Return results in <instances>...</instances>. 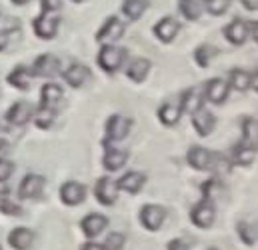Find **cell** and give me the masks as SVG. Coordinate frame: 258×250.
<instances>
[{"label": "cell", "mask_w": 258, "mask_h": 250, "mask_svg": "<svg viewBox=\"0 0 258 250\" xmlns=\"http://www.w3.org/2000/svg\"><path fill=\"white\" fill-rule=\"evenodd\" d=\"M186 160L188 164L192 166L194 170H200V172H206V170H216L220 164H224L222 156L204 148V146H190L188 154H186Z\"/></svg>", "instance_id": "1"}, {"label": "cell", "mask_w": 258, "mask_h": 250, "mask_svg": "<svg viewBox=\"0 0 258 250\" xmlns=\"http://www.w3.org/2000/svg\"><path fill=\"white\" fill-rule=\"evenodd\" d=\"M126 60V50L116 46V44H102L100 52H98V66L108 72V74H114L122 64Z\"/></svg>", "instance_id": "2"}, {"label": "cell", "mask_w": 258, "mask_h": 250, "mask_svg": "<svg viewBox=\"0 0 258 250\" xmlns=\"http://www.w3.org/2000/svg\"><path fill=\"white\" fill-rule=\"evenodd\" d=\"M58 26H60V18L52 12H42L40 16L34 18L32 22V28H34V34L42 40H52L58 32Z\"/></svg>", "instance_id": "3"}, {"label": "cell", "mask_w": 258, "mask_h": 250, "mask_svg": "<svg viewBox=\"0 0 258 250\" xmlns=\"http://www.w3.org/2000/svg\"><path fill=\"white\" fill-rule=\"evenodd\" d=\"M124 30H126L124 22L118 16H110V18L104 20L100 30L96 32V40L100 44H112V42H116V40H120L124 36Z\"/></svg>", "instance_id": "4"}, {"label": "cell", "mask_w": 258, "mask_h": 250, "mask_svg": "<svg viewBox=\"0 0 258 250\" xmlns=\"http://www.w3.org/2000/svg\"><path fill=\"white\" fill-rule=\"evenodd\" d=\"M130 118H124L120 114H112L108 120H106V140L104 144H110V142H120L126 138V134L130 132Z\"/></svg>", "instance_id": "5"}, {"label": "cell", "mask_w": 258, "mask_h": 250, "mask_svg": "<svg viewBox=\"0 0 258 250\" xmlns=\"http://www.w3.org/2000/svg\"><path fill=\"white\" fill-rule=\"evenodd\" d=\"M164 218H166L164 206L146 204V206H142V210H140V224H142L146 230H150V232L158 230V228L164 224Z\"/></svg>", "instance_id": "6"}, {"label": "cell", "mask_w": 258, "mask_h": 250, "mask_svg": "<svg viewBox=\"0 0 258 250\" xmlns=\"http://www.w3.org/2000/svg\"><path fill=\"white\" fill-rule=\"evenodd\" d=\"M222 34H224V38H226L230 44L240 46V44H244L246 38L250 36V22H246V20H242V18H234L230 24L224 26Z\"/></svg>", "instance_id": "7"}, {"label": "cell", "mask_w": 258, "mask_h": 250, "mask_svg": "<svg viewBox=\"0 0 258 250\" xmlns=\"http://www.w3.org/2000/svg\"><path fill=\"white\" fill-rule=\"evenodd\" d=\"M44 184H46L44 176H40V174H26L22 178L20 186H18V196L24 198V200H36V198L42 196Z\"/></svg>", "instance_id": "8"}, {"label": "cell", "mask_w": 258, "mask_h": 250, "mask_svg": "<svg viewBox=\"0 0 258 250\" xmlns=\"http://www.w3.org/2000/svg\"><path fill=\"white\" fill-rule=\"evenodd\" d=\"M60 58H56L54 54H40L34 64H32V76H40V78H52L60 72Z\"/></svg>", "instance_id": "9"}, {"label": "cell", "mask_w": 258, "mask_h": 250, "mask_svg": "<svg viewBox=\"0 0 258 250\" xmlns=\"http://www.w3.org/2000/svg\"><path fill=\"white\" fill-rule=\"evenodd\" d=\"M214 204L206 198L202 202H198L190 212V222H192L196 228H210L212 222H214Z\"/></svg>", "instance_id": "10"}, {"label": "cell", "mask_w": 258, "mask_h": 250, "mask_svg": "<svg viewBox=\"0 0 258 250\" xmlns=\"http://www.w3.org/2000/svg\"><path fill=\"white\" fill-rule=\"evenodd\" d=\"M228 92H230V86H228L226 80H222V78H210L206 82V86H204L202 96L208 102H212V104H222L228 98Z\"/></svg>", "instance_id": "11"}, {"label": "cell", "mask_w": 258, "mask_h": 250, "mask_svg": "<svg viewBox=\"0 0 258 250\" xmlns=\"http://www.w3.org/2000/svg\"><path fill=\"white\" fill-rule=\"evenodd\" d=\"M178 30H180V24H178V20L172 18V16L160 18V20L154 24V28H152L154 36H156L160 42H164V44H170V42L176 38Z\"/></svg>", "instance_id": "12"}, {"label": "cell", "mask_w": 258, "mask_h": 250, "mask_svg": "<svg viewBox=\"0 0 258 250\" xmlns=\"http://www.w3.org/2000/svg\"><path fill=\"white\" fill-rule=\"evenodd\" d=\"M118 188L116 184L108 178V176H102V178H98L96 180V184H94V196H96V200L100 202V204H104V206H112L114 202H116V198H118Z\"/></svg>", "instance_id": "13"}, {"label": "cell", "mask_w": 258, "mask_h": 250, "mask_svg": "<svg viewBox=\"0 0 258 250\" xmlns=\"http://www.w3.org/2000/svg\"><path fill=\"white\" fill-rule=\"evenodd\" d=\"M60 100H62V88H60L58 84L46 82V84L40 88V108H42V110H52V112H56Z\"/></svg>", "instance_id": "14"}, {"label": "cell", "mask_w": 258, "mask_h": 250, "mask_svg": "<svg viewBox=\"0 0 258 250\" xmlns=\"http://www.w3.org/2000/svg\"><path fill=\"white\" fill-rule=\"evenodd\" d=\"M34 116V110H32V104L28 102H14L8 112H6V122L12 126H24L26 122H30V118Z\"/></svg>", "instance_id": "15"}, {"label": "cell", "mask_w": 258, "mask_h": 250, "mask_svg": "<svg viewBox=\"0 0 258 250\" xmlns=\"http://www.w3.org/2000/svg\"><path fill=\"white\" fill-rule=\"evenodd\" d=\"M60 200L64 202L66 206H78V204H82L84 202V198H86V186L84 184H80V182H74V180H70V182H64L62 186H60Z\"/></svg>", "instance_id": "16"}, {"label": "cell", "mask_w": 258, "mask_h": 250, "mask_svg": "<svg viewBox=\"0 0 258 250\" xmlns=\"http://www.w3.org/2000/svg\"><path fill=\"white\" fill-rule=\"evenodd\" d=\"M106 226H108V218L98 212H90L80 220V228H82L84 236H88V238H96Z\"/></svg>", "instance_id": "17"}, {"label": "cell", "mask_w": 258, "mask_h": 250, "mask_svg": "<svg viewBox=\"0 0 258 250\" xmlns=\"http://www.w3.org/2000/svg\"><path fill=\"white\" fill-rule=\"evenodd\" d=\"M64 80L72 86V88H82L88 80H90V68L84 66V64H70L62 72Z\"/></svg>", "instance_id": "18"}, {"label": "cell", "mask_w": 258, "mask_h": 250, "mask_svg": "<svg viewBox=\"0 0 258 250\" xmlns=\"http://www.w3.org/2000/svg\"><path fill=\"white\" fill-rule=\"evenodd\" d=\"M144 182H146V176H144L142 172H138V170H130V172H126V174H122L114 184H116L118 190H122V192L136 194V192L142 190Z\"/></svg>", "instance_id": "19"}, {"label": "cell", "mask_w": 258, "mask_h": 250, "mask_svg": "<svg viewBox=\"0 0 258 250\" xmlns=\"http://www.w3.org/2000/svg\"><path fill=\"white\" fill-rule=\"evenodd\" d=\"M256 158V144L254 142H246V140H240L234 150H232V160L234 164H240V166H250Z\"/></svg>", "instance_id": "20"}, {"label": "cell", "mask_w": 258, "mask_h": 250, "mask_svg": "<svg viewBox=\"0 0 258 250\" xmlns=\"http://www.w3.org/2000/svg\"><path fill=\"white\" fill-rule=\"evenodd\" d=\"M192 126L200 136H208V134H212V130L216 126V118L206 108H198L196 112H192Z\"/></svg>", "instance_id": "21"}, {"label": "cell", "mask_w": 258, "mask_h": 250, "mask_svg": "<svg viewBox=\"0 0 258 250\" xmlns=\"http://www.w3.org/2000/svg\"><path fill=\"white\" fill-rule=\"evenodd\" d=\"M34 242V232L30 228L18 226L8 234V244L14 250H28Z\"/></svg>", "instance_id": "22"}, {"label": "cell", "mask_w": 258, "mask_h": 250, "mask_svg": "<svg viewBox=\"0 0 258 250\" xmlns=\"http://www.w3.org/2000/svg\"><path fill=\"white\" fill-rule=\"evenodd\" d=\"M256 86V76H252V72L242 70V68H232L230 70V78H228V86H232L234 90H248L250 86Z\"/></svg>", "instance_id": "23"}, {"label": "cell", "mask_w": 258, "mask_h": 250, "mask_svg": "<svg viewBox=\"0 0 258 250\" xmlns=\"http://www.w3.org/2000/svg\"><path fill=\"white\" fill-rule=\"evenodd\" d=\"M30 82H32V70L28 66H24V64H18L8 74V84L14 86L16 90H28Z\"/></svg>", "instance_id": "24"}, {"label": "cell", "mask_w": 258, "mask_h": 250, "mask_svg": "<svg viewBox=\"0 0 258 250\" xmlns=\"http://www.w3.org/2000/svg\"><path fill=\"white\" fill-rule=\"evenodd\" d=\"M182 116V108H180V102H164L160 108H158V118L164 126H174L178 124Z\"/></svg>", "instance_id": "25"}, {"label": "cell", "mask_w": 258, "mask_h": 250, "mask_svg": "<svg viewBox=\"0 0 258 250\" xmlns=\"http://www.w3.org/2000/svg\"><path fill=\"white\" fill-rule=\"evenodd\" d=\"M126 162H128V154H126L124 150H118V148L106 150V154H104V158H102V166H104L106 170H110V172L120 170Z\"/></svg>", "instance_id": "26"}, {"label": "cell", "mask_w": 258, "mask_h": 250, "mask_svg": "<svg viewBox=\"0 0 258 250\" xmlns=\"http://www.w3.org/2000/svg\"><path fill=\"white\" fill-rule=\"evenodd\" d=\"M202 100H204V96H202L200 90H196V88L184 90L182 96H180V108H182V112L192 114L198 108H202Z\"/></svg>", "instance_id": "27"}, {"label": "cell", "mask_w": 258, "mask_h": 250, "mask_svg": "<svg viewBox=\"0 0 258 250\" xmlns=\"http://www.w3.org/2000/svg\"><path fill=\"white\" fill-rule=\"evenodd\" d=\"M148 6H150L148 0H122V14L130 22H136L148 10Z\"/></svg>", "instance_id": "28"}, {"label": "cell", "mask_w": 258, "mask_h": 250, "mask_svg": "<svg viewBox=\"0 0 258 250\" xmlns=\"http://www.w3.org/2000/svg\"><path fill=\"white\" fill-rule=\"evenodd\" d=\"M148 70H150V60L148 58H134L126 68V76L132 82L138 84L148 76Z\"/></svg>", "instance_id": "29"}, {"label": "cell", "mask_w": 258, "mask_h": 250, "mask_svg": "<svg viewBox=\"0 0 258 250\" xmlns=\"http://www.w3.org/2000/svg\"><path fill=\"white\" fill-rule=\"evenodd\" d=\"M178 10H180V14L186 18V20H198L200 18V14H202V2L200 0H178Z\"/></svg>", "instance_id": "30"}, {"label": "cell", "mask_w": 258, "mask_h": 250, "mask_svg": "<svg viewBox=\"0 0 258 250\" xmlns=\"http://www.w3.org/2000/svg\"><path fill=\"white\" fill-rule=\"evenodd\" d=\"M218 54V50L212 46V44H200L196 50H194V60L196 64L200 66V68H206V66H210L212 62V58Z\"/></svg>", "instance_id": "31"}, {"label": "cell", "mask_w": 258, "mask_h": 250, "mask_svg": "<svg viewBox=\"0 0 258 250\" xmlns=\"http://www.w3.org/2000/svg\"><path fill=\"white\" fill-rule=\"evenodd\" d=\"M236 230H238V236L244 240V244H248V246L256 244V224H252V222H238Z\"/></svg>", "instance_id": "32"}, {"label": "cell", "mask_w": 258, "mask_h": 250, "mask_svg": "<svg viewBox=\"0 0 258 250\" xmlns=\"http://www.w3.org/2000/svg\"><path fill=\"white\" fill-rule=\"evenodd\" d=\"M230 6V0H202V8H206L212 16H222Z\"/></svg>", "instance_id": "33"}, {"label": "cell", "mask_w": 258, "mask_h": 250, "mask_svg": "<svg viewBox=\"0 0 258 250\" xmlns=\"http://www.w3.org/2000/svg\"><path fill=\"white\" fill-rule=\"evenodd\" d=\"M124 242H126V236H124L122 232H110V234L104 238L102 248L104 250H122Z\"/></svg>", "instance_id": "34"}, {"label": "cell", "mask_w": 258, "mask_h": 250, "mask_svg": "<svg viewBox=\"0 0 258 250\" xmlns=\"http://www.w3.org/2000/svg\"><path fill=\"white\" fill-rule=\"evenodd\" d=\"M242 140L256 144V118H244V122H242Z\"/></svg>", "instance_id": "35"}, {"label": "cell", "mask_w": 258, "mask_h": 250, "mask_svg": "<svg viewBox=\"0 0 258 250\" xmlns=\"http://www.w3.org/2000/svg\"><path fill=\"white\" fill-rule=\"evenodd\" d=\"M0 212H4L8 216H20L22 214V208L16 202H12L8 196H0Z\"/></svg>", "instance_id": "36"}, {"label": "cell", "mask_w": 258, "mask_h": 250, "mask_svg": "<svg viewBox=\"0 0 258 250\" xmlns=\"http://www.w3.org/2000/svg\"><path fill=\"white\" fill-rule=\"evenodd\" d=\"M54 114L56 112H52V110H38V114H36V126L38 128H42V130H46V128H50L52 126V122H54Z\"/></svg>", "instance_id": "37"}, {"label": "cell", "mask_w": 258, "mask_h": 250, "mask_svg": "<svg viewBox=\"0 0 258 250\" xmlns=\"http://www.w3.org/2000/svg\"><path fill=\"white\" fill-rule=\"evenodd\" d=\"M14 172V164L8 158H0V182H6Z\"/></svg>", "instance_id": "38"}, {"label": "cell", "mask_w": 258, "mask_h": 250, "mask_svg": "<svg viewBox=\"0 0 258 250\" xmlns=\"http://www.w3.org/2000/svg\"><path fill=\"white\" fill-rule=\"evenodd\" d=\"M40 6H42V12L56 14L62 8V0H40Z\"/></svg>", "instance_id": "39"}, {"label": "cell", "mask_w": 258, "mask_h": 250, "mask_svg": "<svg viewBox=\"0 0 258 250\" xmlns=\"http://www.w3.org/2000/svg\"><path fill=\"white\" fill-rule=\"evenodd\" d=\"M168 250H190V240L188 238H174L168 242Z\"/></svg>", "instance_id": "40"}, {"label": "cell", "mask_w": 258, "mask_h": 250, "mask_svg": "<svg viewBox=\"0 0 258 250\" xmlns=\"http://www.w3.org/2000/svg\"><path fill=\"white\" fill-rule=\"evenodd\" d=\"M12 34H14V30H0V52L6 50V48L10 46V42H12Z\"/></svg>", "instance_id": "41"}, {"label": "cell", "mask_w": 258, "mask_h": 250, "mask_svg": "<svg viewBox=\"0 0 258 250\" xmlns=\"http://www.w3.org/2000/svg\"><path fill=\"white\" fill-rule=\"evenodd\" d=\"M8 142H10V136H8L6 128H2V126H0V150H4V148L8 146Z\"/></svg>", "instance_id": "42"}, {"label": "cell", "mask_w": 258, "mask_h": 250, "mask_svg": "<svg viewBox=\"0 0 258 250\" xmlns=\"http://www.w3.org/2000/svg\"><path fill=\"white\" fill-rule=\"evenodd\" d=\"M240 2H242V6H244L246 10H250V12H256L258 0H240Z\"/></svg>", "instance_id": "43"}, {"label": "cell", "mask_w": 258, "mask_h": 250, "mask_svg": "<svg viewBox=\"0 0 258 250\" xmlns=\"http://www.w3.org/2000/svg\"><path fill=\"white\" fill-rule=\"evenodd\" d=\"M80 250H104L100 244H94V242H84L82 246H80Z\"/></svg>", "instance_id": "44"}, {"label": "cell", "mask_w": 258, "mask_h": 250, "mask_svg": "<svg viewBox=\"0 0 258 250\" xmlns=\"http://www.w3.org/2000/svg\"><path fill=\"white\" fill-rule=\"evenodd\" d=\"M256 26H258L256 22H250V36L254 38V42L258 40V28H256Z\"/></svg>", "instance_id": "45"}, {"label": "cell", "mask_w": 258, "mask_h": 250, "mask_svg": "<svg viewBox=\"0 0 258 250\" xmlns=\"http://www.w3.org/2000/svg\"><path fill=\"white\" fill-rule=\"evenodd\" d=\"M10 2H12V4H16V6H24L28 0H10Z\"/></svg>", "instance_id": "46"}, {"label": "cell", "mask_w": 258, "mask_h": 250, "mask_svg": "<svg viewBox=\"0 0 258 250\" xmlns=\"http://www.w3.org/2000/svg\"><path fill=\"white\" fill-rule=\"evenodd\" d=\"M72 2H82V0H72Z\"/></svg>", "instance_id": "47"}, {"label": "cell", "mask_w": 258, "mask_h": 250, "mask_svg": "<svg viewBox=\"0 0 258 250\" xmlns=\"http://www.w3.org/2000/svg\"><path fill=\"white\" fill-rule=\"evenodd\" d=\"M0 250H2V248H0Z\"/></svg>", "instance_id": "48"}]
</instances>
